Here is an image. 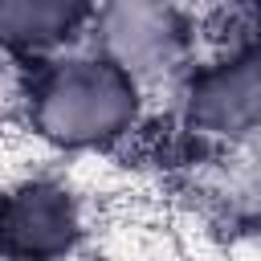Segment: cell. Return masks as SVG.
Segmentation results:
<instances>
[{"mask_svg": "<svg viewBox=\"0 0 261 261\" xmlns=\"http://www.w3.org/2000/svg\"><path fill=\"white\" fill-rule=\"evenodd\" d=\"M12 122L49 163H114L151 139L159 102L82 45L12 73Z\"/></svg>", "mask_w": 261, "mask_h": 261, "instance_id": "6da1fadb", "label": "cell"}, {"mask_svg": "<svg viewBox=\"0 0 261 261\" xmlns=\"http://www.w3.org/2000/svg\"><path fill=\"white\" fill-rule=\"evenodd\" d=\"M159 114L200 163L261 147V8L208 12V45Z\"/></svg>", "mask_w": 261, "mask_h": 261, "instance_id": "7a4b0ae2", "label": "cell"}, {"mask_svg": "<svg viewBox=\"0 0 261 261\" xmlns=\"http://www.w3.org/2000/svg\"><path fill=\"white\" fill-rule=\"evenodd\" d=\"M102 204L77 167L41 163L0 184V261H90Z\"/></svg>", "mask_w": 261, "mask_h": 261, "instance_id": "3957f363", "label": "cell"}, {"mask_svg": "<svg viewBox=\"0 0 261 261\" xmlns=\"http://www.w3.org/2000/svg\"><path fill=\"white\" fill-rule=\"evenodd\" d=\"M86 45L159 102L208 45V12L159 0L98 4Z\"/></svg>", "mask_w": 261, "mask_h": 261, "instance_id": "277c9868", "label": "cell"}, {"mask_svg": "<svg viewBox=\"0 0 261 261\" xmlns=\"http://www.w3.org/2000/svg\"><path fill=\"white\" fill-rule=\"evenodd\" d=\"M94 4L0 0V69L24 73L90 41Z\"/></svg>", "mask_w": 261, "mask_h": 261, "instance_id": "5b68a950", "label": "cell"}, {"mask_svg": "<svg viewBox=\"0 0 261 261\" xmlns=\"http://www.w3.org/2000/svg\"><path fill=\"white\" fill-rule=\"evenodd\" d=\"M90 261H139V257H118V253H94Z\"/></svg>", "mask_w": 261, "mask_h": 261, "instance_id": "8992f818", "label": "cell"}]
</instances>
